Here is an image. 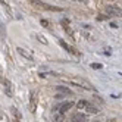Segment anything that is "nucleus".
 Instances as JSON below:
<instances>
[{
	"instance_id": "11",
	"label": "nucleus",
	"mask_w": 122,
	"mask_h": 122,
	"mask_svg": "<svg viewBox=\"0 0 122 122\" xmlns=\"http://www.w3.org/2000/svg\"><path fill=\"white\" fill-rule=\"evenodd\" d=\"M91 68H93V69H102L103 66H102L100 63H91Z\"/></svg>"
},
{
	"instance_id": "5",
	"label": "nucleus",
	"mask_w": 122,
	"mask_h": 122,
	"mask_svg": "<svg viewBox=\"0 0 122 122\" xmlns=\"http://www.w3.org/2000/svg\"><path fill=\"white\" fill-rule=\"evenodd\" d=\"M3 82H5L3 85H5V93H6V96H7V97H12L13 93H12V85H10V82L7 81V80H5Z\"/></svg>"
},
{
	"instance_id": "17",
	"label": "nucleus",
	"mask_w": 122,
	"mask_h": 122,
	"mask_svg": "<svg viewBox=\"0 0 122 122\" xmlns=\"http://www.w3.org/2000/svg\"><path fill=\"white\" fill-rule=\"evenodd\" d=\"M119 75H121V76H122V72H119Z\"/></svg>"
},
{
	"instance_id": "8",
	"label": "nucleus",
	"mask_w": 122,
	"mask_h": 122,
	"mask_svg": "<svg viewBox=\"0 0 122 122\" xmlns=\"http://www.w3.org/2000/svg\"><path fill=\"white\" fill-rule=\"evenodd\" d=\"M59 44L62 46V47H63V49H65L66 51H69V53H74V50H72V47H71V46H68V44H66V43H65L63 40H59Z\"/></svg>"
},
{
	"instance_id": "1",
	"label": "nucleus",
	"mask_w": 122,
	"mask_h": 122,
	"mask_svg": "<svg viewBox=\"0 0 122 122\" xmlns=\"http://www.w3.org/2000/svg\"><path fill=\"white\" fill-rule=\"evenodd\" d=\"M76 107H78V109H87L90 113H97V112H99L97 107H94L93 104H91L90 102H87V100H80V102L76 103Z\"/></svg>"
},
{
	"instance_id": "16",
	"label": "nucleus",
	"mask_w": 122,
	"mask_h": 122,
	"mask_svg": "<svg viewBox=\"0 0 122 122\" xmlns=\"http://www.w3.org/2000/svg\"><path fill=\"white\" fill-rule=\"evenodd\" d=\"M74 2H85V0H74Z\"/></svg>"
},
{
	"instance_id": "12",
	"label": "nucleus",
	"mask_w": 122,
	"mask_h": 122,
	"mask_svg": "<svg viewBox=\"0 0 122 122\" xmlns=\"http://www.w3.org/2000/svg\"><path fill=\"white\" fill-rule=\"evenodd\" d=\"M37 40H40L43 44H47V40H46V38H43V36H37Z\"/></svg>"
},
{
	"instance_id": "10",
	"label": "nucleus",
	"mask_w": 122,
	"mask_h": 122,
	"mask_svg": "<svg viewBox=\"0 0 122 122\" xmlns=\"http://www.w3.org/2000/svg\"><path fill=\"white\" fill-rule=\"evenodd\" d=\"M31 110H36V102H34V93L31 94Z\"/></svg>"
},
{
	"instance_id": "7",
	"label": "nucleus",
	"mask_w": 122,
	"mask_h": 122,
	"mask_svg": "<svg viewBox=\"0 0 122 122\" xmlns=\"http://www.w3.org/2000/svg\"><path fill=\"white\" fill-rule=\"evenodd\" d=\"M56 90H57L59 93H63V94H68V96H71V94H72L71 90L66 88V87H62V85H57V87H56Z\"/></svg>"
},
{
	"instance_id": "13",
	"label": "nucleus",
	"mask_w": 122,
	"mask_h": 122,
	"mask_svg": "<svg viewBox=\"0 0 122 122\" xmlns=\"http://www.w3.org/2000/svg\"><path fill=\"white\" fill-rule=\"evenodd\" d=\"M41 24H43V27H49V22L46 19H41Z\"/></svg>"
},
{
	"instance_id": "15",
	"label": "nucleus",
	"mask_w": 122,
	"mask_h": 122,
	"mask_svg": "<svg viewBox=\"0 0 122 122\" xmlns=\"http://www.w3.org/2000/svg\"><path fill=\"white\" fill-rule=\"evenodd\" d=\"M2 37L5 38V27H3V24H2Z\"/></svg>"
},
{
	"instance_id": "9",
	"label": "nucleus",
	"mask_w": 122,
	"mask_h": 122,
	"mask_svg": "<svg viewBox=\"0 0 122 122\" xmlns=\"http://www.w3.org/2000/svg\"><path fill=\"white\" fill-rule=\"evenodd\" d=\"M72 121H75V122H82V121H87V116L85 115H74Z\"/></svg>"
},
{
	"instance_id": "6",
	"label": "nucleus",
	"mask_w": 122,
	"mask_h": 122,
	"mask_svg": "<svg viewBox=\"0 0 122 122\" xmlns=\"http://www.w3.org/2000/svg\"><path fill=\"white\" fill-rule=\"evenodd\" d=\"M18 53L21 55V56H24L25 59H27V60H30V62H32V56H30L28 53H27V51H25L24 49H21V47H18Z\"/></svg>"
},
{
	"instance_id": "2",
	"label": "nucleus",
	"mask_w": 122,
	"mask_h": 122,
	"mask_svg": "<svg viewBox=\"0 0 122 122\" xmlns=\"http://www.w3.org/2000/svg\"><path fill=\"white\" fill-rule=\"evenodd\" d=\"M104 10L107 12L109 16H122V9H119V7H116V6L107 5L106 7H104Z\"/></svg>"
},
{
	"instance_id": "4",
	"label": "nucleus",
	"mask_w": 122,
	"mask_h": 122,
	"mask_svg": "<svg viewBox=\"0 0 122 122\" xmlns=\"http://www.w3.org/2000/svg\"><path fill=\"white\" fill-rule=\"evenodd\" d=\"M72 106H74V103L72 102H68V103H62V104H59V106H56L55 110H59L60 113H65L66 110H69Z\"/></svg>"
},
{
	"instance_id": "14",
	"label": "nucleus",
	"mask_w": 122,
	"mask_h": 122,
	"mask_svg": "<svg viewBox=\"0 0 122 122\" xmlns=\"http://www.w3.org/2000/svg\"><path fill=\"white\" fill-rule=\"evenodd\" d=\"M110 27H112V28H118V24H115V22H110Z\"/></svg>"
},
{
	"instance_id": "3",
	"label": "nucleus",
	"mask_w": 122,
	"mask_h": 122,
	"mask_svg": "<svg viewBox=\"0 0 122 122\" xmlns=\"http://www.w3.org/2000/svg\"><path fill=\"white\" fill-rule=\"evenodd\" d=\"M31 2L36 5V6H40V7H43V9H49V10H60L59 7H56V6H50V5H46V3H43V2H40V0H31Z\"/></svg>"
}]
</instances>
